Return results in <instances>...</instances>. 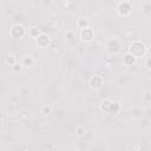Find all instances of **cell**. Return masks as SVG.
<instances>
[{"label": "cell", "instance_id": "3957f363", "mask_svg": "<svg viewBox=\"0 0 151 151\" xmlns=\"http://www.w3.org/2000/svg\"><path fill=\"white\" fill-rule=\"evenodd\" d=\"M80 37L84 41H91L93 39V32L91 28L86 27V28H82V33H80Z\"/></svg>", "mask_w": 151, "mask_h": 151}, {"label": "cell", "instance_id": "9c48e42d", "mask_svg": "<svg viewBox=\"0 0 151 151\" xmlns=\"http://www.w3.org/2000/svg\"><path fill=\"white\" fill-rule=\"evenodd\" d=\"M50 112H51V106H47V105L43 106V109H41V113H44V115H48Z\"/></svg>", "mask_w": 151, "mask_h": 151}, {"label": "cell", "instance_id": "8992f818", "mask_svg": "<svg viewBox=\"0 0 151 151\" xmlns=\"http://www.w3.org/2000/svg\"><path fill=\"white\" fill-rule=\"evenodd\" d=\"M36 39H37V44H38L40 47H45V46H47L48 43H50L48 37H47L46 34H43V33H41L39 37H37Z\"/></svg>", "mask_w": 151, "mask_h": 151}, {"label": "cell", "instance_id": "7c38bea8", "mask_svg": "<svg viewBox=\"0 0 151 151\" xmlns=\"http://www.w3.org/2000/svg\"><path fill=\"white\" fill-rule=\"evenodd\" d=\"M145 65H146V67H147L149 70H151V58H149V59L146 60V63H145Z\"/></svg>", "mask_w": 151, "mask_h": 151}, {"label": "cell", "instance_id": "8fae6325", "mask_svg": "<svg viewBox=\"0 0 151 151\" xmlns=\"http://www.w3.org/2000/svg\"><path fill=\"white\" fill-rule=\"evenodd\" d=\"M12 67H13L14 71H20L21 70V65H18V64H14Z\"/></svg>", "mask_w": 151, "mask_h": 151}, {"label": "cell", "instance_id": "52a82bcc", "mask_svg": "<svg viewBox=\"0 0 151 151\" xmlns=\"http://www.w3.org/2000/svg\"><path fill=\"white\" fill-rule=\"evenodd\" d=\"M32 64H33V59H32V57H30V56H25L24 58H23V66H32Z\"/></svg>", "mask_w": 151, "mask_h": 151}, {"label": "cell", "instance_id": "ba28073f", "mask_svg": "<svg viewBox=\"0 0 151 151\" xmlns=\"http://www.w3.org/2000/svg\"><path fill=\"white\" fill-rule=\"evenodd\" d=\"M135 63V57L132 54H126L124 57V64L125 65H132Z\"/></svg>", "mask_w": 151, "mask_h": 151}, {"label": "cell", "instance_id": "30bf717a", "mask_svg": "<svg viewBox=\"0 0 151 151\" xmlns=\"http://www.w3.org/2000/svg\"><path fill=\"white\" fill-rule=\"evenodd\" d=\"M6 63H7V64H10V65H12V66L16 64V63H14V58H13V57H11V58H10V56L6 58Z\"/></svg>", "mask_w": 151, "mask_h": 151}, {"label": "cell", "instance_id": "5b68a950", "mask_svg": "<svg viewBox=\"0 0 151 151\" xmlns=\"http://www.w3.org/2000/svg\"><path fill=\"white\" fill-rule=\"evenodd\" d=\"M118 12L122 16H127L131 12V7H130V5L127 3H120L119 6H118Z\"/></svg>", "mask_w": 151, "mask_h": 151}, {"label": "cell", "instance_id": "7a4b0ae2", "mask_svg": "<svg viewBox=\"0 0 151 151\" xmlns=\"http://www.w3.org/2000/svg\"><path fill=\"white\" fill-rule=\"evenodd\" d=\"M24 34H25V30H24V27H23L21 25H16V26H13V28H12V31H11V36H12L13 38H21Z\"/></svg>", "mask_w": 151, "mask_h": 151}, {"label": "cell", "instance_id": "277c9868", "mask_svg": "<svg viewBox=\"0 0 151 151\" xmlns=\"http://www.w3.org/2000/svg\"><path fill=\"white\" fill-rule=\"evenodd\" d=\"M102 84H103V79L99 77V76H93V77L91 78V80H90V85L95 90L99 89L102 86Z\"/></svg>", "mask_w": 151, "mask_h": 151}, {"label": "cell", "instance_id": "6da1fadb", "mask_svg": "<svg viewBox=\"0 0 151 151\" xmlns=\"http://www.w3.org/2000/svg\"><path fill=\"white\" fill-rule=\"evenodd\" d=\"M146 50H145V46L143 43L140 41H133L131 45H130V54H132L135 58H140L145 54Z\"/></svg>", "mask_w": 151, "mask_h": 151}]
</instances>
